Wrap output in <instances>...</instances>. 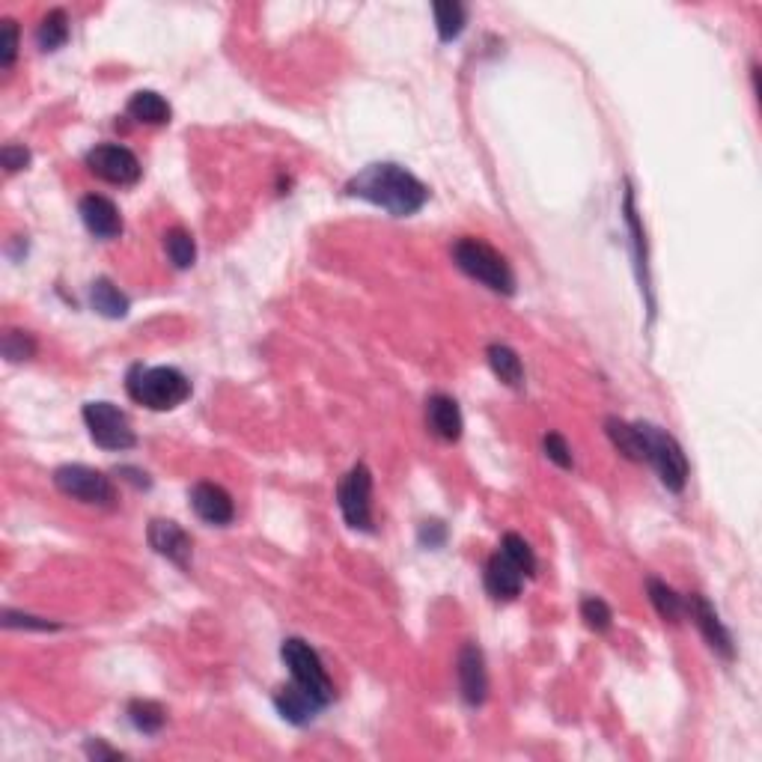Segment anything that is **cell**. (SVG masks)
Returning a JSON list of instances; mask_svg holds the SVG:
<instances>
[{
    "instance_id": "cell-16",
    "label": "cell",
    "mask_w": 762,
    "mask_h": 762,
    "mask_svg": "<svg viewBox=\"0 0 762 762\" xmlns=\"http://www.w3.org/2000/svg\"><path fill=\"white\" fill-rule=\"evenodd\" d=\"M524 572L509 560L504 551H498L489 566H486V590L495 602H512L518 593H521V584H524Z\"/></svg>"
},
{
    "instance_id": "cell-34",
    "label": "cell",
    "mask_w": 762,
    "mask_h": 762,
    "mask_svg": "<svg viewBox=\"0 0 762 762\" xmlns=\"http://www.w3.org/2000/svg\"><path fill=\"white\" fill-rule=\"evenodd\" d=\"M420 539H423V542H429V545H438V542L444 539V527H441V521H426V524L420 527Z\"/></svg>"
},
{
    "instance_id": "cell-12",
    "label": "cell",
    "mask_w": 762,
    "mask_h": 762,
    "mask_svg": "<svg viewBox=\"0 0 762 762\" xmlns=\"http://www.w3.org/2000/svg\"><path fill=\"white\" fill-rule=\"evenodd\" d=\"M149 545L161 554V557H167V560H173L176 566H188L191 563V536L176 524V521H167V518H155L152 524H149Z\"/></svg>"
},
{
    "instance_id": "cell-21",
    "label": "cell",
    "mask_w": 762,
    "mask_h": 762,
    "mask_svg": "<svg viewBox=\"0 0 762 762\" xmlns=\"http://www.w3.org/2000/svg\"><path fill=\"white\" fill-rule=\"evenodd\" d=\"M646 590H649V599H652L655 611H658L664 620L679 623V620L685 617V599H682L673 587H667V584L658 581V578H649V581H646Z\"/></svg>"
},
{
    "instance_id": "cell-6",
    "label": "cell",
    "mask_w": 762,
    "mask_h": 762,
    "mask_svg": "<svg viewBox=\"0 0 762 762\" xmlns=\"http://www.w3.org/2000/svg\"><path fill=\"white\" fill-rule=\"evenodd\" d=\"M54 486L63 495H69V498H75L81 504H93V507H114V501H117V492H114L111 480L102 471L87 468V465H63V468H57Z\"/></svg>"
},
{
    "instance_id": "cell-7",
    "label": "cell",
    "mask_w": 762,
    "mask_h": 762,
    "mask_svg": "<svg viewBox=\"0 0 762 762\" xmlns=\"http://www.w3.org/2000/svg\"><path fill=\"white\" fill-rule=\"evenodd\" d=\"M84 423L90 429V438L102 450H128L137 444V435H134L128 417L111 402H87Z\"/></svg>"
},
{
    "instance_id": "cell-15",
    "label": "cell",
    "mask_w": 762,
    "mask_h": 762,
    "mask_svg": "<svg viewBox=\"0 0 762 762\" xmlns=\"http://www.w3.org/2000/svg\"><path fill=\"white\" fill-rule=\"evenodd\" d=\"M426 423H429L432 435H438L441 441H459L462 438V426H465L456 399L447 396V393L429 396V402H426Z\"/></svg>"
},
{
    "instance_id": "cell-19",
    "label": "cell",
    "mask_w": 762,
    "mask_h": 762,
    "mask_svg": "<svg viewBox=\"0 0 762 762\" xmlns=\"http://www.w3.org/2000/svg\"><path fill=\"white\" fill-rule=\"evenodd\" d=\"M126 111L131 120L146 123V126H164V123H170V105L158 93H152V90L134 93Z\"/></svg>"
},
{
    "instance_id": "cell-3",
    "label": "cell",
    "mask_w": 762,
    "mask_h": 762,
    "mask_svg": "<svg viewBox=\"0 0 762 762\" xmlns=\"http://www.w3.org/2000/svg\"><path fill=\"white\" fill-rule=\"evenodd\" d=\"M453 259H456V265L468 277L486 283L489 289H495L501 295H512L515 292V274H512L509 262L495 248H489L486 242H480V239H459L453 245Z\"/></svg>"
},
{
    "instance_id": "cell-27",
    "label": "cell",
    "mask_w": 762,
    "mask_h": 762,
    "mask_svg": "<svg viewBox=\"0 0 762 762\" xmlns=\"http://www.w3.org/2000/svg\"><path fill=\"white\" fill-rule=\"evenodd\" d=\"M3 355H6V361H12V364L30 361V358L36 355V340H33V334H27V331H6V334H3Z\"/></svg>"
},
{
    "instance_id": "cell-33",
    "label": "cell",
    "mask_w": 762,
    "mask_h": 762,
    "mask_svg": "<svg viewBox=\"0 0 762 762\" xmlns=\"http://www.w3.org/2000/svg\"><path fill=\"white\" fill-rule=\"evenodd\" d=\"M0 161L6 167V173H18L30 164V152L27 146H18V143H6L3 152H0Z\"/></svg>"
},
{
    "instance_id": "cell-4",
    "label": "cell",
    "mask_w": 762,
    "mask_h": 762,
    "mask_svg": "<svg viewBox=\"0 0 762 762\" xmlns=\"http://www.w3.org/2000/svg\"><path fill=\"white\" fill-rule=\"evenodd\" d=\"M280 655H283V661H286V667H289L295 685H301V688H304L310 697H316L322 706H328V703L334 700V685H331V679H328V673H325V667H322V658L316 655V649H313L307 640H301V637L283 640Z\"/></svg>"
},
{
    "instance_id": "cell-10",
    "label": "cell",
    "mask_w": 762,
    "mask_h": 762,
    "mask_svg": "<svg viewBox=\"0 0 762 762\" xmlns=\"http://www.w3.org/2000/svg\"><path fill=\"white\" fill-rule=\"evenodd\" d=\"M685 614H691V620L697 623L700 635L706 637V643H709L721 658L733 661V655H736L733 637L724 629V623H721V617L715 614V608H712L703 596H691V599L685 602Z\"/></svg>"
},
{
    "instance_id": "cell-17",
    "label": "cell",
    "mask_w": 762,
    "mask_h": 762,
    "mask_svg": "<svg viewBox=\"0 0 762 762\" xmlns=\"http://www.w3.org/2000/svg\"><path fill=\"white\" fill-rule=\"evenodd\" d=\"M274 706H277V712L289 721V724H310L313 718H316V712L322 709V703L316 700V697H310L301 685H286V688H280L277 694H274Z\"/></svg>"
},
{
    "instance_id": "cell-30",
    "label": "cell",
    "mask_w": 762,
    "mask_h": 762,
    "mask_svg": "<svg viewBox=\"0 0 762 762\" xmlns=\"http://www.w3.org/2000/svg\"><path fill=\"white\" fill-rule=\"evenodd\" d=\"M18 57V24L12 18H6L0 24V66L9 69Z\"/></svg>"
},
{
    "instance_id": "cell-2",
    "label": "cell",
    "mask_w": 762,
    "mask_h": 762,
    "mask_svg": "<svg viewBox=\"0 0 762 762\" xmlns=\"http://www.w3.org/2000/svg\"><path fill=\"white\" fill-rule=\"evenodd\" d=\"M128 396L152 411H167L191 396V381L173 367H131L126 376Z\"/></svg>"
},
{
    "instance_id": "cell-13",
    "label": "cell",
    "mask_w": 762,
    "mask_h": 762,
    "mask_svg": "<svg viewBox=\"0 0 762 762\" xmlns=\"http://www.w3.org/2000/svg\"><path fill=\"white\" fill-rule=\"evenodd\" d=\"M191 507L194 512L206 521V524H230L233 515H236V507H233V498L227 489H221L218 483H197L191 489Z\"/></svg>"
},
{
    "instance_id": "cell-11",
    "label": "cell",
    "mask_w": 762,
    "mask_h": 762,
    "mask_svg": "<svg viewBox=\"0 0 762 762\" xmlns=\"http://www.w3.org/2000/svg\"><path fill=\"white\" fill-rule=\"evenodd\" d=\"M459 688L465 703L480 706L489 697V673H486V661L477 643H465L459 652Z\"/></svg>"
},
{
    "instance_id": "cell-29",
    "label": "cell",
    "mask_w": 762,
    "mask_h": 762,
    "mask_svg": "<svg viewBox=\"0 0 762 762\" xmlns=\"http://www.w3.org/2000/svg\"><path fill=\"white\" fill-rule=\"evenodd\" d=\"M581 620H584L593 632H608L611 623H614V614H611V608H608L602 599L590 596V599L581 602Z\"/></svg>"
},
{
    "instance_id": "cell-9",
    "label": "cell",
    "mask_w": 762,
    "mask_h": 762,
    "mask_svg": "<svg viewBox=\"0 0 762 762\" xmlns=\"http://www.w3.org/2000/svg\"><path fill=\"white\" fill-rule=\"evenodd\" d=\"M87 167L111 185H134L140 179V170H143L137 155L126 146H120V143H102V146L90 149L87 152Z\"/></svg>"
},
{
    "instance_id": "cell-20",
    "label": "cell",
    "mask_w": 762,
    "mask_h": 762,
    "mask_svg": "<svg viewBox=\"0 0 762 762\" xmlns=\"http://www.w3.org/2000/svg\"><path fill=\"white\" fill-rule=\"evenodd\" d=\"M90 301H93V310H99L108 319H123L128 313V298L108 277H99L90 286Z\"/></svg>"
},
{
    "instance_id": "cell-31",
    "label": "cell",
    "mask_w": 762,
    "mask_h": 762,
    "mask_svg": "<svg viewBox=\"0 0 762 762\" xmlns=\"http://www.w3.org/2000/svg\"><path fill=\"white\" fill-rule=\"evenodd\" d=\"M3 626L6 629H33V632H57L60 629V623L30 617V614H18V611H3Z\"/></svg>"
},
{
    "instance_id": "cell-32",
    "label": "cell",
    "mask_w": 762,
    "mask_h": 762,
    "mask_svg": "<svg viewBox=\"0 0 762 762\" xmlns=\"http://www.w3.org/2000/svg\"><path fill=\"white\" fill-rule=\"evenodd\" d=\"M542 447H545V456H548L557 468H563V471H569V468H572V450H569V444H566V438H563V435L548 432V435H545V441H542Z\"/></svg>"
},
{
    "instance_id": "cell-1",
    "label": "cell",
    "mask_w": 762,
    "mask_h": 762,
    "mask_svg": "<svg viewBox=\"0 0 762 762\" xmlns=\"http://www.w3.org/2000/svg\"><path fill=\"white\" fill-rule=\"evenodd\" d=\"M352 197H361L367 203H376L384 212L405 218L414 215L417 209H423V203L429 200L426 185L408 173L399 164H370L364 167L346 188Z\"/></svg>"
},
{
    "instance_id": "cell-14",
    "label": "cell",
    "mask_w": 762,
    "mask_h": 762,
    "mask_svg": "<svg viewBox=\"0 0 762 762\" xmlns=\"http://www.w3.org/2000/svg\"><path fill=\"white\" fill-rule=\"evenodd\" d=\"M81 218H84L87 230L99 239H117L123 233L120 209L102 194H90L81 200Z\"/></svg>"
},
{
    "instance_id": "cell-22",
    "label": "cell",
    "mask_w": 762,
    "mask_h": 762,
    "mask_svg": "<svg viewBox=\"0 0 762 762\" xmlns=\"http://www.w3.org/2000/svg\"><path fill=\"white\" fill-rule=\"evenodd\" d=\"M489 364L495 370V376L509 384V387H521L524 384V367H521V358L504 346V343H495L489 346Z\"/></svg>"
},
{
    "instance_id": "cell-26",
    "label": "cell",
    "mask_w": 762,
    "mask_h": 762,
    "mask_svg": "<svg viewBox=\"0 0 762 762\" xmlns=\"http://www.w3.org/2000/svg\"><path fill=\"white\" fill-rule=\"evenodd\" d=\"M164 251L170 256V262L176 265V268H191L194 265V259H197V245H194V239H191V233H185V230H170L167 236H164Z\"/></svg>"
},
{
    "instance_id": "cell-18",
    "label": "cell",
    "mask_w": 762,
    "mask_h": 762,
    "mask_svg": "<svg viewBox=\"0 0 762 762\" xmlns=\"http://www.w3.org/2000/svg\"><path fill=\"white\" fill-rule=\"evenodd\" d=\"M605 429H608V438L617 444V450L623 456H629L632 462H646V438H643L640 423H626L620 417H608Z\"/></svg>"
},
{
    "instance_id": "cell-25",
    "label": "cell",
    "mask_w": 762,
    "mask_h": 762,
    "mask_svg": "<svg viewBox=\"0 0 762 762\" xmlns=\"http://www.w3.org/2000/svg\"><path fill=\"white\" fill-rule=\"evenodd\" d=\"M128 718H131V724H134L140 733L152 736V733H158V730L164 727L167 712H164L155 700H134V703L128 706Z\"/></svg>"
},
{
    "instance_id": "cell-28",
    "label": "cell",
    "mask_w": 762,
    "mask_h": 762,
    "mask_svg": "<svg viewBox=\"0 0 762 762\" xmlns=\"http://www.w3.org/2000/svg\"><path fill=\"white\" fill-rule=\"evenodd\" d=\"M501 551L507 554L509 560H512L524 575H533V572H536V557H533L530 545H527L518 533H507V536H504Z\"/></svg>"
},
{
    "instance_id": "cell-8",
    "label": "cell",
    "mask_w": 762,
    "mask_h": 762,
    "mask_svg": "<svg viewBox=\"0 0 762 762\" xmlns=\"http://www.w3.org/2000/svg\"><path fill=\"white\" fill-rule=\"evenodd\" d=\"M337 501L343 509V518L349 527L355 530H373V474L367 465H355L340 489H337Z\"/></svg>"
},
{
    "instance_id": "cell-35",
    "label": "cell",
    "mask_w": 762,
    "mask_h": 762,
    "mask_svg": "<svg viewBox=\"0 0 762 762\" xmlns=\"http://www.w3.org/2000/svg\"><path fill=\"white\" fill-rule=\"evenodd\" d=\"M87 754L96 757V760H117V757H120V751H111V748L102 745V742H90V745H87Z\"/></svg>"
},
{
    "instance_id": "cell-5",
    "label": "cell",
    "mask_w": 762,
    "mask_h": 762,
    "mask_svg": "<svg viewBox=\"0 0 762 762\" xmlns=\"http://www.w3.org/2000/svg\"><path fill=\"white\" fill-rule=\"evenodd\" d=\"M643 429V438H646V462L658 471L661 483L670 489V492H682L685 483H688V459L679 447V441L652 426V423H640Z\"/></svg>"
},
{
    "instance_id": "cell-23",
    "label": "cell",
    "mask_w": 762,
    "mask_h": 762,
    "mask_svg": "<svg viewBox=\"0 0 762 762\" xmlns=\"http://www.w3.org/2000/svg\"><path fill=\"white\" fill-rule=\"evenodd\" d=\"M66 39H69V18L63 9H51L36 30V42L42 51H57L60 45H66Z\"/></svg>"
},
{
    "instance_id": "cell-24",
    "label": "cell",
    "mask_w": 762,
    "mask_h": 762,
    "mask_svg": "<svg viewBox=\"0 0 762 762\" xmlns=\"http://www.w3.org/2000/svg\"><path fill=\"white\" fill-rule=\"evenodd\" d=\"M432 9H435V24H438L441 42H450V39H456V36L465 30L468 12H465L462 3H456V0H441V3H435Z\"/></svg>"
}]
</instances>
